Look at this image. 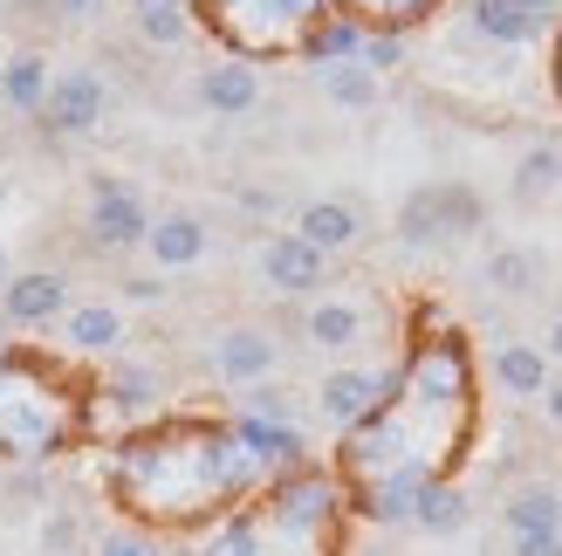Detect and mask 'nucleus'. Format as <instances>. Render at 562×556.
Listing matches in <instances>:
<instances>
[{"label":"nucleus","mask_w":562,"mask_h":556,"mask_svg":"<svg viewBox=\"0 0 562 556\" xmlns=\"http://www.w3.org/2000/svg\"><path fill=\"white\" fill-rule=\"evenodd\" d=\"M391 234H398V247H412V255L453 247V241H446V213H439V186H412L405 200H398V220H391Z\"/></svg>","instance_id":"21"},{"label":"nucleus","mask_w":562,"mask_h":556,"mask_svg":"<svg viewBox=\"0 0 562 556\" xmlns=\"http://www.w3.org/2000/svg\"><path fill=\"white\" fill-rule=\"evenodd\" d=\"M103 110H110V82H103V69H55V82H48V103H42V131L48 137H90L97 124H103Z\"/></svg>","instance_id":"9"},{"label":"nucleus","mask_w":562,"mask_h":556,"mask_svg":"<svg viewBox=\"0 0 562 556\" xmlns=\"http://www.w3.org/2000/svg\"><path fill=\"white\" fill-rule=\"evenodd\" d=\"M97 447V371L69 351L0 337V460L48 467Z\"/></svg>","instance_id":"3"},{"label":"nucleus","mask_w":562,"mask_h":556,"mask_svg":"<svg viewBox=\"0 0 562 556\" xmlns=\"http://www.w3.org/2000/svg\"><path fill=\"white\" fill-rule=\"evenodd\" d=\"M97 556H165V536L117 522V530H103V536H97Z\"/></svg>","instance_id":"28"},{"label":"nucleus","mask_w":562,"mask_h":556,"mask_svg":"<svg viewBox=\"0 0 562 556\" xmlns=\"http://www.w3.org/2000/svg\"><path fill=\"white\" fill-rule=\"evenodd\" d=\"M69 302H76V289L63 268H14L8 289H0V330L8 337H42V330L69 316Z\"/></svg>","instance_id":"8"},{"label":"nucleus","mask_w":562,"mask_h":556,"mask_svg":"<svg viewBox=\"0 0 562 556\" xmlns=\"http://www.w3.org/2000/svg\"><path fill=\"white\" fill-rule=\"evenodd\" d=\"M487 378L501 385V399H542V385L555 378V365H549V351H542V344H528V337H501L494 357H487Z\"/></svg>","instance_id":"17"},{"label":"nucleus","mask_w":562,"mask_h":556,"mask_svg":"<svg viewBox=\"0 0 562 556\" xmlns=\"http://www.w3.org/2000/svg\"><path fill=\"white\" fill-rule=\"evenodd\" d=\"M48 55L42 48H14L8 63H0V110H14V118H42V103H48Z\"/></svg>","instance_id":"20"},{"label":"nucleus","mask_w":562,"mask_h":556,"mask_svg":"<svg viewBox=\"0 0 562 556\" xmlns=\"http://www.w3.org/2000/svg\"><path fill=\"white\" fill-rule=\"evenodd\" d=\"M542 255H536V247H494V255H487V289L494 296H508V302H528V296H542Z\"/></svg>","instance_id":"24"},{"label":"nucleus","mask_w":562,"mask_h":556,"mask_svg":"<svg viewBox=\"0 0 562 556\" xmlns=\"http://www.w3.org/2000/svg\"><path fill=\"white\" fill-rule=\"evenodd\" d=\"M97 475L131 530L206 536L268 481H281V467L255 447L240 412H158L110 440Z\"/></svg>","instance_id":"2"},{"label":"nucleus","mask_w":562,"mask_h":556,"mask_svg":"<svg viewBox=\"0 0 562 556\" xmlns=\"http://www.w3.org/2000/svg\"><path fill=\"white\" fill-rule=\"evenodd\" d=\"M42 549H48V556H76V549H82V522H76L69 509H48V515H42Z\"/></svg>","instance_id":"29"},{"label":"nucleus","mask_w":562,"mask_h":556,"mask_svg":"<svg viewBox=\"0 0 562 556\" xmlns=\"http://www.w3.org/2000/svg\"><path fill=\"white\" fill-rule=\"evenodd\" d=\"M508 556H562V536H501Z\"/></svg>","instance_id":"30"},{"label":"nucleus","mask_w":562,"mask_h":556,"mask_svg":"<svg viewBox=\"0 0 562 556\" xmlns=\"http://www.w3.org/2000/svg\"><path fill=\"white\" fill-rule=\"evenodd\" d=\"M384 371H391V365H357V357H350V365H329V371H323V385H316V412H323L336 433H350L363 412L378 405Z\"/></svg>","instance_id":"12"},{"label":"nucleus","mask_w":562,"mask_h":556,"mask_svg":"<svg viewBox=\"0 0 562 556\" xmlns=\"http://www.w3.org/2000/svg\"><path fill=\"white\" fill-rule=\"evenodd\" d=\"M549 97H555V110H562V21L549 27Z\"/></svg>","instance_id":"34"},{"label":"nucleus","mask_w":562,"mask_h":556,"mask_svg":"<svg viewBox=\"0 0 562 556\" xmlns=\"http://www.w3.org/2000/svg\"><path fill=\"white\" fill-rule=\"evenodd\" d=\"M384 323H391V310L371 289H357V282H323L308 302H295V337L308 351L336 357V365H350V357L371 344Z\"/></svg>","instance_id":"6"},{"label":"nucleus","mask_w":562,"mask_h":556,"mask_svg":"<svg viewBox=\"0 0 562 556\" xmlns=\"http://www.w3.org/2000/svg\"><path fill=\"white\" fill-rule=\"evenodd\" d=\"M405 522H412L418 536H460L467 522H473V502H467V488H460V481H439V488H426V494L412 502Z\"/></svg>","instance_id":"23"},{"label":"nucleus","mask_w":562,"mask_h":556,"mask_svg":"<svg viewBox=\"0 0 562 556\" xmlns=\"http://www.w3.org/2000/svg\"><path fill=\"white\" fill-rule=\"evenodd\" d=\"M124 302H165V282H158V275H124Z\"/></svg>","instance_id":"32"},{"label":"nucleus","mask_w":562,"mask_h":556,"mask_svg":"<svg viewBox=\"0 0 562 556\" xmlns=\"http://www.w3.org/2000/svg\"><path fill=\"white\" fill-rule=\"evenodd\" d=\"M274 365H281V344H274L268 323H227V330H213V344H206V371L220 385H234V392L268 385Z\"/></svg>","instance_id":"10"},{"label":"nucleus","mask_w":562,"mask_h":556,"mask_svg":"<svg viewBox=\"0 0 562 556\" xmlns=\"http://www.w3.org/2000/svg\"><path fill=\"white\" fill-rule=\"evenodd\" d=\"M453 0H329L336 21L363 27V35H418L426 21H439Z\"/></svg>","instance_id":"15"},{"label":"nucleus","mask_w":562,"mask_h":556,"mask_svg":"<svg viewBox=\"0 0 562 556\" xmlns=\"http://www.w3.org/2000/svg\"><path fill=\"white\" fill-rule=\"evenodd\" d=\"M131 8H145V0H131Z\"/></svg>","instance_id":"38"},{"label":"nucleus","mask_w":562,"mask_h":556,"mask_svg":"<svg viewBox=\"0 0 562 556\" xmlns=\"http://www.w3.org/2000/svg\"><path fill=\"white\" fill-rule=\"evenodd\" d=\"M536 405H542V420H549V426L562 433V371H555V378L542 385V399H536Z\"/></svg>","instance_id":"35"},{"label":"nucleus","mask_w":562,"mask_h":556,"mask_svg":"<svg viewBox=\"0 0 562 556\" xmlns=\"http://www.w3.org/2000/svg\"><path fill=\"white\" fill-rule=\"evenodd\" d=\"M192 27L234 63H308L316 35L336 21L329 0H186Z\"/></svg>","instance_id":"5"},{"label":"nucleus","mask_w":562,"mask_h":556,"mask_svg":"<svg viewBox=\"0 0 562 556\" xmlns=\"http://www.w3.org/2000/svg\"><path fill=\"white\" fill-rule=\"evenodd\" d=\"M501 536H562V488L555 481H515L501 494Z\"/></svg>","instance_id":"16"},{"label":"nucleus","mask_w":562,"mask_h":556,"mask_svg":"<svg viewBox=\"0 0 562 556\" xmlns=\"http://www.w3.org/2000/svg\"><path fill=\"white\" fill-rule=\"evenodd\" d=\"M206 247H213V234L200 213H151V234H145L151 268H200Z\"/></svg>","instance_id":"18"},{"label":"nucleus","mask_w":562,"mask_h":556,"mask_svg":"<svg viewBox=\"0 0 562 556\" xmlns=\"http://www.w3.org/2000/svg\"><path fill=\"white\" fill-rule=\"evenodd\" d=\"M508 8H515V14H528L536 27H555V21H562V0H508Z\"/></svg>","instance_id":"33"},{"label":"nucleus","mask_w":562,"mask_h":556,"mask_svg":"<svg viewBox=\"0 0 562 556\" xmlns=\"http://www.w3.org/2000/svg\"><path fill=\"white\" fill-rule=\"evenodd\" d=\"M103 8H110V0H48V14H55V21H97Z\"/></svg>","instance_id":"31"},{"label":"nucleus","mask_w":562,"mask_h":556,"mask_svg":"<svg viewBox=\"0 0 562 556\" xmlns=\"http://www.w3.org/2000/svg\"><path fill=\"white\" fill-rule=\"evenodd\" d=\"M131 27L151 48H179L192 35V14H186V0H145V8H131Z\"/></svg>","instance_id":"26"},{"label":"nucleus","mask_w":562,"mask_h":556,"mask_svg":"<svg viewBox=\"0 0 562 556\" xmlns=\"http://www.w3.org/2000/svg\"><path fill=\"white\" fill-rule=\"evenodd\" d=\"M255 262H261V282H268L281 302H308V296L329 282V255H316V247H308L295 227H289V234H268Z\"/></svg>","instance_id":"11"},{"label":"nucleus","mask_w":562,"mask_h":556,"mask_svg":"<svg viewBox=\"0 0 562 556\" xmlns=\"http://www.w3.org/2000/svg\"><path fill=\"white\" fill-rule=\"evenodd\" d=\"M295 234L316 247V255H350V247L363 241V207H350V200H308L302 213H295Z\"/></svg>","instance_id":"19"},{"label":"nucleus","mask_w":562,"mask_h":556,"mask_svg":"<svg viewBox=\"0 0 562 556\" xmlns=\"http://www.w3.org/2000/svg\"><path fill=\"white\" fill-rule=\"evenodd\" d=\"M308 76H316V90H323L336 110H371V103L384 97V76H378V69H363L357 55H350V63H316Z\"/></svg>","instance_id":"22"},{"label":"nucleus","mask_w":562,"mask_h":556,"mask_svg":"<svg viewBox=\"0 0 562 556\" xmlns=\"http://www.w3.org/2000/svg\"><path fill=\"white\" fill-rule=\"evenodd\" d=\"M508 192H515V207H542V200H555V192H562V145H528V152L515 158Z\"/></svg>","instance_id":"25"},{"label":"nucleus","mask_w":562,"mask_h":556,"mask_svg":"<svg viewBox=\"0 0 562 556\" xmlns=\"http://www.w3.org/2000/svg\"><path fill=\"white\" fill-rule=\"evenodd\" d=\"M542 351H549V365L562 371V316H549V330H542Z\"/></svg>","instance_id":"36"},{"label":"nucleus","mask_w":562,"mask_h":556,"mask_svg":"<svg viewBox=\"0 0 562 556\" xmlns=\"http://www.w3.org/2000/svg\"><path fill=\"white\" fill-rule=\"evenodd\" d=\"M55 330H63V351L82 357V365H97V357H117V351H124V310H117V302H103V296L69 302V316L55 323Z\"/></svg>","instance_id":"13"},{"label":"nucleus","mask_w":562,"mask_h":556,"mask_svg":"<svg viewBox=\"0 0 562 556\" xmlns=\"http://www.w3.org/2000/svg\"><path fill=\"white\" fill-rule=\"evenodd\" d=\"M192 103L213 110V118H247V110L261 103V69L220 55V63H206L200 76H192Z\"/></svg>","instance_id":"14"},{"label":"nucleus","mask_w":562,"mask_h":556,"mask_svg":"<svg viewBox=\"0 0 562 556\" xmlns=\"http://www.w3.org/2000/svg\"><path fill=\"white\" fill-rule=\"evenodd\" d=\"M473 440H481V351L439 302L418 296L378 405L350 433H336L329 475L357 522L391 530L426 488L467 475Z\"/></svg>","instance_id":"1"},{"label":"nucleus","mask_w":562,"mask_h":556,"mask_svg":"<svg viewBox=\"0 0 562 556\" xmlns=\"http://www.w3.org/2000/svg\"><path fill=\"white\" fill-rule=\"evenodd\" d=\"M8 275H14V255H8V247H0V289H8Z\"/></svg>","instance_id":"37"},{"label":"nucleus","mask_w":562,"mask_h":556,"mask_svg":"<svg viewBox=\"0 0 562 556\" xmlns=\"http://www.w3.org/2000/svg\"><path fill=\"white\" fill-rule=\"evenodd\" d=\"M344 488L329 467H295L268 481L247 509H234L220 530H206L200 556H344Z\"/></svg>","instance_id":"4"},{"label":"nucleus","mask_w":562,"mask_h":556,"mask_svg":"<svg viewBox=\"0 0 562 556\" xmlns=\"http://www.w3.org/2000/svg\"><path fill=\"white\" fill-rule=\"evenodd\" d=\"M240 412L261 420V426H302V405H295V392H281V385H247Z\"/></svg>","instance_id":"27"},{"label":"nucleus","mask_w":562,"mask_h":556,"mask_svg":"<svg viewBox=\"0 0 562 556\" xmlns=\"http://www.w3.org/2000/svg\"><path fill=\"white\" fill-rule=\"evenodd\" d=\"M82 234H90V247H103V255L145 247V234H151L145 192H137L131 179H117V173H97L90 192H82Z\"/></svg>","instance_id":"7"}]
</instances>
